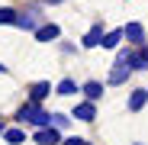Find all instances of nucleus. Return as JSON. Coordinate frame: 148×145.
Listing matches in <instances>:
<instances>
[{"instance_id": "nucleus-1", "label": "nucleus", "mask_w": 148, "mask_h": 145, "mask_svg": "<svg viewBox=\"0 0 148 145\" xmlns=\"http://www.w3.org/2000/svg\"><path fill=\"white\" fill-rule=\"evenodd\" d=\"M16 119H23V123H32V126H39V129H48V126H52V113H45V110H42V107H36V103L19 107Z\"/></svg>"}, {"instance_id": "nucleus-2", "label": "nucleus", "mask_w": 148, "mask_h": 145, "mask_svg": "<svg viewBox=\"0 0 148 145\" xmlns=\"http://www.w3.org/2000/svg\"><path fill=\"white\" fill-rule=\"evenodd\" d=\"M39 19H42L39 10H26V13H19L16 26H19V29H32V32H39V29H42V26H39Z\"/></svg>"}, {"instance_id": "nucleus-3", "label": "nucleus", "mask_w": 148, "mask_h": 145, "mask_svg": "<svg viewBox=\"0 0 148 145\" xmlns=\"http://www.w3.org/2000/svg\"><path fill=\"white\" fill-rule=\"evenodd\" d=\"M103 39H106V36H103V23H97V26L84 36V48H97V45H103Z\"/></svg>"}, {"instance_id": "nucleus-4", "label": "nucleus", "mask_w": 148, "mask_h": 145, "mask_svg": "<svg viewBox=\"0 0 148 145\" xmlns=\"http://www.w3.org/2000/svg\"><path fill=\"white\" fill-rule=\"evenodd\" d=\"M48 93H52V84H48V81H36V84L29 87V97H32L36 107H39V100H45Z\"/></svg>"}, {"instance_id": "nucleus-5", "label": "nucleus", "mask_w": 148, "mask_h": 145, "mask_svg": "<svg viewBox=\"0 0 148 145\" xmlns=\"http://www.w3.org/2000/svg\"><path fill=\"white\" fill-rule=\"evenodd\" d=\"M74 119H81V123H93V119H97L93 103H77V107H74Z\"/></svg>"}, {"instance_id": "nucleus-6", "label": "nucleus", "mask_w": 148, "mask_h": 145, "mask_svg": "<svg viewBox=\"0 0 148 145\" xmlns=\"http://www.w3.org/2000/svg\"><path fill=\"white\" fill-rule=\"evenodd\" d=\"M58 129H52V126H48V129H39L36 132V145H58Z\"/></svg>"}, {"instance_id": "nucleus-7", "label": "nucleus", "mask_w": 148, "mask_h": 145, "mask_svg": "<svg viewBox=\"0 0 148 145\" xmlns=\"http://www.w3.org/2000/svg\"><path fill=\"white\" fill-rule=\"evenodd\" d=\"M58 36H61V29L55 26V23H45V26L36 32V39H39V42H52V39H58Z\"/></svg>"}, {"instance_id": "nucleus-8", "label": "nucleus", "mask_w": 148, "mask_h": 145, "mask_svg": "<svg viewBox=\"0 0 148 145\" xmlns=\"http://www.w3.org/2000/svg\"><path fill=\"white\" fill-rule=\"evenodd\" d=\"M81 90L87 93V100H90V103H93V100H100V97H103V84H100V81H87V84H84Z\"/></svg>"}, {"instance_id": "nucleus-9", "label": "nucleus", "mask_w": 148, "mask_h": 145, "mask_svg": "<svg viewBox=\"0 0 148 145\" xmlns=\"http://www.w3.org/2000/svg\"><path fill=\"white\" fill-rule=\"evenodd\" d=\"M145 100H148V90H132V93H129V110L138 113V110L145 107Z\"/></svg>"}, {"instance_id": "nucleus-10", "label": "nucleus", "mask_w": 148, "mask_h": 145, "mask_svg": "<svg viewBox=\"0 0 148 145\" xmlns=\"http://www.w3.org/2000/svg\"><path fill=\"white\" fill-rule=\"evenodd\" d=\"M122 32H126V39H129V42H135V45H138V42H145V29L138 26V23H129Z\"/></svg>"}, {"instance_id": "nucleus-11", "label": "nucleus", "mask_w": 148, "mask_h": 145, "mask_svg": "<svg viewBox=\"0 0 148 145\" xmlns=\"http://www.w3.org/2000/svg\"><path fill=\"white\" fill-rule=\"evenodd\" d=\"M129 71H132V68H126V65H119V61H116L113 71H110V84H122V81L129 78Z\"/></svg>"}, {"instance_id": "nucleus-12", "label": "nucleus", "mask_w": 148, "mask_h": 145, "mask_svg": "<svg viewBox=\"0 0 148 145\" xmlns=\"http://www.w3.org/2000/svg\"><path fill=\"white\" fill-rule=\"evenodd\" d=\"M55 93H58V97H71V93H77V84H74L71 78H64V81L55 87Z\"/></svg>"}, {"instance_id": "nucleus-13", "label": "nucleus", "mask_w": 148, "mask_h": 145, "mask_svg": "<svg viewBox=\"0 0 148 145\" xmlns=\"http://www.w3.org/2000/svg\"><path fill=\"white\" fill-rule=\"evenodd\" d=\"M122 39H126V32H122V29H113V32H106V39H103V48H116Z\"/></svg>"}, {"instance_id": "nucleus-14", "label": "nucleus", "mask_w": 148, "mask_h": 145, "mask_svg": "<svg viewBox=\"0 0 148 145\" xmlns=\"http://www.w3.org/2000/svg\"><path fill=\"white\" fill-rule=\"evenodd\" d=\"M16 19H19V13H16V10L0 7V23H3V26H16Z\"/></svg>"}, {"instance_id": "nucleus-15", "label": "nucleus", "mask_w": 148, "mask_h": 145, "mask_svg": "<svg viewBox=\"0 0 148 145\" xmlns=\"http://www.w3.org/2000/svg\"><path fill=\"white\" fill-rule=\"evenodd\" d=\"M3 139H7L10 145H19V142L26 139V135H23V129H7V132H3Z\"/></svg>"}, {"instance_id": "nucleus-16", "label": "nucleus", "mask_w": 148, "mask_h": 145, "mask_svg": "<svg viewBox=\"0 0 148 145\" xmlns=\"http://www.w3.org/2000/svg\"><path fill=\"white\" fill-rule=\"evenodd\" d=\"M129 65H132V71H145V68H148V58H145V55H135V52H132V61H129Z\"/></svg>"}, {"instance_id": "nucleus-17", "label": "nucleus", "mask_w": 148, "mask_h": 145, "mask_svg": "<svg viewBox=\"0 0 148 145\" xmlns=\"http://www.w3.org/2000/svg\"><path fill=\"white\" fill-rule=\"evenodd\" d=\"M68 123H71V119H68L64 113H52V129H64Z\"/></svg>"}, {"instance_id": "nucleus-18", "label": "nucleus", "mask_w": 148, "mask_h": 145, "mask_svg": "<svg viewBox=\"0 0 148 145\" xmlns=\"http://www.w3.org/2000/svg\"><path fill=\"white\" fill-rule=\"evenodd\" d=\"M64 145H90V142H84V139H68Z\"/></svg>"}, {"instance_id": "nucleus-19", "label": "nucleus", "mask_w": 148, "mask_h": 145, "mask_svg": "<svg viewBox=\"0 0 148 145\" xmlns=\"http://www.w3.org/2000/svg\"><path fill=\"white\" fill-rule=\"evenodd\" d=\"M142 55H145V58H148V42H145V52H142Z\"/></svg>"}, {"instance_id": "nucleus-20", "label": "nucleus", "mask_w": 148, "mask_h": 145, "mask_svg": "<svg viewBox=\"0 0 148 145\" xmlns=\"http://www.w3.org/2000/svg\"><path fill=\"white\" fill-rule=\"evenodd\" d=\"M0 132H7V129H3V126H0Z\"/></svg>"}, {"instance_id": "nucleus-21", "label": "nucleus", "mask_w": 148, "mask_h": 145, "mask_svg": "<svg viewBox=\"0 0 148 145\" xmlns=\"http://www.w3.org/2000/svg\"><path fill=\"white\" fill-rule=\"evenodd\" d=\"M135 145H142V142H135Z\"/></svg>"}]
</instances>
